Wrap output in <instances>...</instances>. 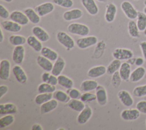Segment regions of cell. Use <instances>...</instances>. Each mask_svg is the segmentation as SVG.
Returning a JSON list of instances; mask_svg holds the SVG:
<instances>
[{"label": "cell", "mask_w": 146, "mask_h": 130, "mask_svg": "<svg viewBox=\"0 0 146 130\" xmlns=\"http://www.w3.org/2000/svg\"><path fill=\"white\" fill-rule=\"evenodd\" d=\"M67 30L69 33L82 37L87 36L90 33V29L86 25L74 22L71 23L67 26Z\"/></svg>", "instance_id": "1"}, {"label": "cell", "mask_w": 146, "mask_h": 130, "mask_svg": "<svg viewBox=\"0 0 146 130\" xmlns=\"http://www.w3.org/2000/svg\"><path fill=\"white\" fill-rule=\"evenodd\" d=\"M56 38L58 42L67 50H70L75 47V44L74 40L70 35L64 31H59L57 32Z\"/></svg>", "instance_id": "2"}, {"label": "cell", "mask_w": 146, "mask_h": 130, "mask_svg": "<svg viewBox=\"0 0 146 130\" xmlns=\"http://www.w3.org/2000/svg\"><path fill=\"white\" fill-rule=\"evenodd\" d=\"M120 7L125 15L130 20H134L137 18L138 11L130 2L128 1L122 2Z\"/></svg>", "instance_id": "3"}, {"label": "cell", "mask_w": 146, "mask_h": 130, "mask_svg": "<svg viewBox=\"0 0 146 130\" xmlns=\"http://www.w3.org/2000/svg\"><path fill=\"white\" fill-rule=\"evenodd\" d=\"M98 42V38L94 36H84L78 38L76 41L77 46L80 49H86L96 45Z\"/></svg>", "instance_id": "4"}, {"label": "cell", "mask_w": 146, "mask_h": 130, "mask_svg": "<svg viewBox=\"0 0 146 130\" xmlns=\"http://www.w3.org/2000/svg\"><path fill=\"white\" fill-rule=\"evenodd\" d=\"M112 56L114 58L122 60H128L133 57V52L127 48H116L112 52Z\"/></svg>", "instance_id": "5"}, {"label": "cell", "mask_w": 146, "mask_h": 130, "mask_svg": "<svg viewBox=\"0 0 146 130\" xmlns=\"http://www.w3.org/2000/svg\"><path fill=\"white\" fill-rule=\"evenodd\" d=\"M55 9L54 3L50 2H46L36 6L34 10L40 17H44L52 13Z\"/></svg>", "instance_id": "6"}, {"label": "cell", "mask_w": 146, "mask_h": 130, "mask_svg": "<svg viewBox=\"0 0 146 130\" xmlns=\"http://www.w3.org/2000/svg\"><path fill=\"white\" fill-rule=\"evenodd\" d=\"M9 18L10 20L15 22L22 26L27 25L29 22V20L25 13L18 10L13 11L10 13Z\"/></svg>", "instance_id": "7"}, {"label": "cell", "mask_w": 146, "mask_h": 130, "mask_svg": "<svg viewBox=\"0 0 146 130\" xmlns=\"http://www.w3.org/2000/svg\"><path fill=\"white\" fill-rule=\"evenodd\" d=\"M140 113V112L136 108L126 109L121 111L120 117L125 121H133L137 120L139 117Z\"/></svg>", "instance_id": "8"}, {"label": "cell", "mask_w": 146, "mask_h": 130, "mask_svg": "<svg viewBox=\"0 0 146 130\" xmlns=\"http://www.w3.org/2000/svg\"><path fill=\"white\" fill-rule=\"evenodd\" d=\"M12 72L16 80L20 84H24L27 81V76L22 69L18 64L14 65L12 68Z\"/></svg>", "instance_id": "9"}, {"label": "cell", "mask_w": 146, "mask_h": 130, "mask_svg": "<svg viewBox=\"0 0 146 130\" xmlns=\"http://www.w3.org/2000/svg\"><path fill=\"white\" fill-rule=\"evenodd\" d=\"M11 64L7 59H3L0 62V78L2 80H7L10 75Z\"/></svg>", "instance_id": "10"}, {"label": "cell", "mask_w": 146, "mask_h": 130, "mask_svg": "<svg viewBox=\"0 0 146 130\" xmlns=\"http://www.w3.org/2000/svg\"><path fill=\"white\" fill-rule=\"evenodd\" d=\"M117 97L121 103L126 107H131L134 101L131 94L125 90H121L117 93Z\"/></svg>", "instance_id": "11"}, {"label": "cell", "mask_w": 146, "mask_h": 130, "mask_svg": "<svg viewBox=\"0 0 146 130\" xmlns=\"http://www.w3.org/2000/svg\"><path fill=\"white\" fill-rule=\"evenodd\" d=\"M92 110L89 105H86L84 108L79 112L77 116V123L79 124H86L91 117Z\"/></svg>", "instance_id": "12"}, {"label": "cell", "mask_w": 146, "mask_h": 130, "mask_svg": "<svg viewBox=\"0 0 146 130\" xmlns=\"http://www.w3.org/2000/svg\"><path fill=\"white\" fill-rule=\"evenodd\" d=\"M83 15V13L82 10L75 8L66 11L63 14V18L66 21H71L80 19Z\"/></svg>", "instance_id": "13"}, {"label": "cell", "mask_w": 146, "mask_h": 130, "mask_svg": "<svg viewBox=\"0 0 146 130\" xmlns=\"http://www.w3.org/2000/svg\"><path fill=\"white\" fill-rule=\"evenodd\" d=\"M95 90V94L98 104L101 106L106 105L108 101V97L107 91L104 87L102 85H98Z\"/></svg>", "instance_id": "14"}, {"label": "cell", "mask_w": 146, "mask_h": 130, "mask_svg": "<svg viewBox=\"0 0 146 130\" xmlns=\"http://www.w3.org/2000/svg\"><path fill=\"white\" fill-rule=\"evenodd\" d=\"M1 25L5 30L11 33H17L22 29V25L11 20H4L1 22Z\"/></svg>", "instance_id": "15"}, {"label": "cell", "mask_w": 146, "mask_h": 130, "mask_svg": "<svg viewBox=\"0 0 146 130\" xmlns=\"http://www.w3.org/2000/svg\"><path fill=\"white\" fill-rule=\"evenodd\" d=\"M25 54V49L23 45L15 46L12 54L13 61L17 64H21L24 60Z\"/></svg>", "instance_id": "16"}, {"label": "cell", "mask_w": 146, "mask_h": 130, "mask_svg": "<svg viewBox=\"0 0 146 130\" xmlns=\"http://www.w3.org/2000/svg\"><path fill=\"white\" fill-rule=\"evenodd\" d=\"M117 13L116 6L113 3H110L106 5L104 19L107 23L112 22L116 17Z\"/></svg>", "instance_id": "17"}, {"label": "cell", "mask_w": 146, "mask_h": 130, "mask_svg": "<svg viewBox=\"0 0 146 130\" xmlns=\"http://www.w3.org/2000/svg\"><path fill=\"white\" fill-rule=\"evenodd\" d=\"M81 3L89 14L95 15L98 14L99 8L95 0H81Z\"/></svg>", "instance_id": "18"}, {"label": "cell", "mask_w": 146, "mask_h": 130, "mask_svg": "<svg viewBox=\"0 0 146 130\" xmlns=\"http://www.w3.org/2000/svg\"><path fill=\"white\" fill-rule=\"evenodd\" d=\"M107 73V67L104 65H98L90 68L87 73L88 77L99 78Z\"/></svg>", "instance_id": "19"}, {"label": "cell", "mask_w": 146, "mask_h": 130, "mask_svg": "<svg viewBox=\"0 0 146 130\" xmlns=\"http://www.w3.org/2000/svg\"><path fill=\"white\" fill-rule=\"evenodd\" d=\"M32 33L39 40L42 42L48 41L50 38L49 34L39 26H35L32 28Z\"/></svg>", "instance_id": "20"}, {"label": "cell", "mask_w": 146, "mask_h": 130, "mask_svg": "<svg viewBox=\"0 0 146 130\" xmlns=\"http://www.w3.org/2000/svg\"><path fill=\"white\" fill-rule=\"evenodd\" d=\"M146 73L145 68L141 66H137L132 72H131L129 81L131 82H137L143 78Z\"/></svg>", "instance_id": "21"}, {"label": "cell", "mask_w": 146, "mask_h": 130, "mask_svg": "<svg viewBox=\"0 0 146 130\" xmlns=\"http://www.w3.org/2000/svg\"><path fill=\"white\" fill-rule=\"evenodd\" d=\"M65 65L66 62L64 59L62 57L59 56L53 64V67L51 71V74L58 77V76L61 74L62 72L64 70Z\"/></svg>", "instance_id": "22"}, {"label": "cell", "mask_w": 146, "mask_h": 130, "mask_svg": "<svg viewBox=\"0 0 146 130\" xmlns=\"http://www.w3.org/2000/svg\"><path fill=\"white\" fill-rule=\"evenodd\" d=\"M58 105V101L55 99H51L50 100L40 105V112L41 114H46L51 112L56 108Z\"/></svg>", "instance_id": "23"}, {"label": "cell", "mask_w": 146, "mask_h": 130, "mask_svg": "<svg viewBox=\"0 0 146 130\" xmlns=\"http://www.w3.org/2000/svg\"><path fill=\"white\" fill-rule=\"evenodd\" d=\"M36 62L38 65L44 70L46 72H51L52 67L53 64L51 61L49 59L46 58L42 55H39L36 58Z\"/></svg>", "instance_id": "24"}, {"label": "cell", "mask_w": 146, "mask_h": 130, "mask_svg": "<svg viewBox=\"0 0 146 130\" xmlns=\"http://www.w3.org/2000/svg\"><path fill=\"white\" fill-rule=\"evenodd\" d=\"M119 72L122 80L128 81L129 80V77L131 73V65L127 62L121 63L120 68L119 70Z\"/></svg>", "instance_id": "25"}, {"label": "cell", "mask_w": 146, "mask_h": 130, "mask_svg": "<svg viewBox=\"0 0 146 130\" xmlns=\"http://www.w3.org/2000/svg\"><path fill=\"white\" fill-rule=\"evenodd\" d=\"M17 107L13 103H8L0 104V114L1 115H9L15 114L17 112Z\"/></svg>", "instance_id": "26"}, {"label": "cell", "mask_w": 146, "mask_h": 130, "mask_svg": "<svg viewBox=\"0 0 146 130\" xmlns=\"http://www.w3.org/2000/svg\"><path fill=\"white\" fill-rule=\"evenodd\" d=\"M25 14L28 18L29 22L33 24H38L40 21V17L38 14L35 10L31 7H28L25 9Z\"/></svg>", "instance_id": "27"}, {"label": "cell", "mask_w": 146, "mask_h": 130, "mask_svg": "<svg viewBox=\"0 0 146 130\" xmlns=\"http://www.w3.org/2000/svg\"><path fill=\"white\" fill-rule=\"evenodd\" d=\"M99 85L97 81L94 80H86L83 81L80 86L81 90L83 92H91L96 89Z\"/></svg>", "instance_id": "28"}, {"label": "cell", "mask_w": 146, "mask_h": 130, "mask_svg": "<svg viewBox=\"0 0 146 130\" xmlns=\"http://www.w3.org/2000/svg\"><path fill=\"white\" fill-rule=\"evenodd\" d=\"M27 44L36 52H40L43 48L42 42L34 35L27 37Z\"/></svg>", "instance_id": "29"}, {"label": "cell", "mask_w": 146, "mask_h": 130, "mask_svg": "<svg viewBox=\"0 0 146 130\" xmlns=\"http://www.w3.org/2000/svg\"><path fill=\"white\" fill-rule=\"evenodd\" d=\"M40 52L41 55L49 59L51 61H55L59 57L57 52L51 49V48L46 46L43 47Z\"/></svg>", "instance_id": "30"}, {"label": "cell", "mask_w": 146, "mask_h": 130, "mask_svg": "<svg viewBox=\"0 0 146 130\" xmlns=\"http://www.w3.org/2000/svg\"><path fill=\"white\" fill-rule=\"evenodd\" d=\"M67 106L71 109L80 112L85 107L86 105L82 100L79 99H71L67 103Z\"/></svg>", "instance_id": "31"}, {"label": "cell", "mask_w": 146, "mask_h": 130, "mask_svg": "<svg viewBox=\"0 0 146 130\" xmlns=\"http://www.w3.org/2000/svg\"><path fill=\"white\" fill-rule=\"evenodd\" d=\"M9 41L13 46L23 45L27 42V38L22 35L13 34L9 37Z\"/></svg>", "instance_id": "32"}, {"label": "cell", "mask_w": 146, "mask_h": 130, "mask_svg": "<svg viewBox=\"0 0 146 130\" xmlns=\"http://www.w3.org/2000/svg\"><path fill=\"white\" fill-rule=\"evenodd\" d=\"M58 84L66 88L67 89L72 88L74 85V82L70 78L68 77L67 76L63 74H60L58 76Z\"/></svg>", "instance_id": "33"}, {"label": "cell", "mask_w": 146, "mask_h": 130, "mask_svg": "<svg viewBox=\"0 0 146 130\" xmlns=\"http://www.w3.org/2000/svg\"><path fill=\"white\" fill-rule=\"evenodd\" d=\"M128 31L129 36L132 38H138L140 36V31L136 22L130 20L128 23Z\"/></svg>", "instance_id": "34"}, {"label": "cell", "mask_w": 146, "mask_h": 130, "mask_svg": "<svg viewBox=\"0 0 146 130\" xmlns=\"http://www.w3.org/2000/svg\"><path fill=\"white\" fill-rule=\"evenodd\" d=\"M53 97L52 93H39L35 97L34 101L37 105H42L43 103L50 100Z\"/></svg>", "instance_id": "35"}, {"label": "cell", "mask_w": 146, "mask_h": 130, "mask_svg": "<svg viewBox=\"0 0 146 130\" xmlns=\"http://www.w3.org/2000/svg\"><path fill=\"white\" fill-rule=\"evenodd\" d=\"M53 98L58 101L63 103H67L71 100L68 94L61 90H55L53 93Z\"/></svg>", "instance_id": "36"}, {"label": "cell", "mask_w": 146, "mask_h": 130, "mask_svg": "<svg viewBox=\"0 0 146 130\" xmlns=\"http://www.w3.org/2000/svg\"><path fill=\"white\" fill-rule=\"evenodd\" d=\"M121 65V61L115 58L107 66V73L109 75L113 74L115 72L119 71Z\"/></svg>", "instance_id": "37"}, {"label": "cell", "mask_w": 146, "mask_h": 130, "mask_svg": "<svg viewBox=\"0 0 146 130\" xmlns=\"http://www.w3.org/2000/svg\"><path fill=\"white\" fill-rule=\"evenodd\" d=\"M14 116L11 115H5L0 119V128H6L14 122Z\"/></svg>", "instance_id": "38"}, {"label": "cell", "mask_w": 146, "mask_h": 130, "mask_svg": "<svg viewBox=\"0 0 146 130\" xmlns=\"http://www.w3.org/2000/svg\"><path fill=\"white\" fill-rule=\"evenodd\" d=\"M136 23L140 31H144L146 28V14L144 12L138 11Z\"/></svg>", "instance_id": "39"}, {"label": "cell", "mask_w": 146, "mask_h": 130, "mask_svg": "<svg viewBox=\"0 0 146 130\" xmlns=\"http://www.w3.org/2000/svg\"><path fill=\"white\" fill-rule=\"evenodd\" d=\"M38 92L41 93H54L56 90V86L52 85L48 82H43L38 86Z\"/></svg>", "instance_id": "40"}, {"label": "cell", "mask_w": 146, "mask_h": 130, "mask_svg": "<svg viewBox=\"0 0 146 130\" xmlns=\"http://www.w3.org/2000/svg\"><path fill=\"white\" fill-rule=\"evenodd\" d=\"M133 95L136 97H143L146 96V84L136 86L132 92Z\"/></svg>", "instance_id": "41"}, {"label": "cell", "mask_w": 146, "mask_h": 130, "mask_svg": "<svg viewBox=\"0 0 146 130\" xmlns=\"http://www.w3.org/2000/svg\"><path fill=\"white\" fill-rule=\"evenodd\" d=\"M80 100L83 103H90L96 100V94L92 93L90 92H86L81 94Z\"/></svg>", "instance_id": "42"}, {"label": "cell", "mask_w": 146, "mask_h": 130, "mask_svg": "<svg viewBox=\"0 0 146 130\" xmlns=\"http://www.w3.org/2000/svg\"><path fill=\"white\" fill-rule=\"evenodd\" d=\"M54 4L64 8H71L74 5L72 0H52Z\"/></svg>", "instance_id": "43"}, {"label": "cell", "mask_w": 146, "mask_h": 130, "mask_svg": "<svg viewBox=\"0 0 146 130\" xmlns=\"http://www.w3.org/2000/svg\"><path fill=\"white\" fill-rule=\"evenodd\" d=\"M121 80L122 79L120 77L119 71H117L115 72L113 74H112L111 84L115 88H117L119 87L121 84Z\"/></svg>", "instance_id": "44"}, {"label": "cell", "mask_w": 146, "mask_h": 130, "mask_svg": "<svg viewBox=\"0 0 146 130\" xmlns=\"http://www.w3.org/2000/svg\"><path fill=\"white\" fill-rule=\"evenodd\" d=\"M67 93L68 94L71 99H80L82 94L78 89L74 88L68 89Z\"/></svg>", "instance_id": "45"}, {"label": "cell", "mask_w": 146, "mask_h": 130, "mask_svg": "<svg viewBox=\"0 0 146 130\" xmlns=\"http://www.w3.org/2000/svg\"><path fill=\"white\" fill-rule=\"evenodd\" d=\"M136 108L141 113L146 114V100H141L137 102L136 105Z\"/></svg>", "instance_id": "46"}, {"label": "cell", "mask_w": 146, "mask_h": 130, "mask_svg": "<svg viewBox=\"0 0 146 130\" xmlns=\"http://www.w3.org/2000/svg\"><path fill=\"white\" fill-rule=\"evenodd\" d=\"M10 13L8 10L2 4L0 5V17L2 19H6L10 17Z\"/></svg>", "instance_id": "47"}, {"label": "cell", "mask_w": 146, "mask_h": 130, "mask_svg": "<svg viewBox=\"0 0 146 130\" xmlns=\"http://www.w3.org/2000/svg\"><path fill=\"white\" fill-rule=\"evenodd\" d=\"M47 82L52 85H54L56 86L57 84H58V77L55 76L53 74H51L49 79L47 81Z\"/></svg>", "instance_id": "48"}, {"label": "cell", "mask_w": 146, "mask_h": 130, "mask_svg": "<svg viewBox=\"0 0 146 130\" xmlns=\"http://www.w3.org/2000/svg\"><path fill=\"white\" fill-rule=\"evenodd\" d=\"M9 88L7 85H1L0 86V99H2L8 92Z\"/></svg>", "instance_id": "49"}, {"label": "cell", "mask_w": 146, "mask_h": 130, "mask_svg": "<svg viewBox=\"0 0 146 130\" xmlns=\"http://www.w3.org/2000/svg\"><path fill=\"white\" fill-rule=\"evenodd\" d=\"M140 47L142 52L143 58L146 61V41H143L140 43Z\"/></svg>", "instance_id": "50"}, {"label": "cell", "mask_w": 146, "mask_h": 130, "mask_svg": "<svg viewBox=\"0 0 146 130\" xmlns=\"http://www.w3.org/2000/svg\"><path fill=\"white\" fill-rule=\"evenodd\" d=\"M50 73L48 72H45L44 73H42V76H41V79H42V81L43 82H47L48 79H49V77L50 76Z\"/></svg>", "instance_id": "51"}, {"label": "cell", "mask_w": 146, "mask_h": 130, "mask_svg": "<svg viewBox=\"0 0 146 130\" xmlns=\"http://www.w3.org/2000/svg\"><path fill=\"white\" fill-rule=\"evenodd\" d=\"M144 63V58L142 57L136 58L135 65L137 66H141Z\"/></svg>", "instance_id": "52"}, {"label": "cell", "mask_w": 146, "mask_h": 130, "mask_svg": "<svg viewBox=\"0 0 146 130\" xmlns=\"http://www.w3.org/2000/svg\"><path fill=\"white\" fill-rule=\"evenodd\" d=\"M31 130H42V127L39 124H34L31 128Z\"/></svg>", "instance_id": "53"}, {"label": "cell", "mask_w": 146, "mask_h": 130, "mask_svg": "<svg viewBox=\"0 0 146 130\" xmlns=\"http://www.w3.org/2000/svg\"><path fill=\"white\" fill-rule=\"evenodd\" d=\"M135 60H136V58L132 57V58L128 59V60H127V62L128 63H129L131 65H134V64H135Z\"/></svg>", "instance_id": "54"}, {"label": "cell", "mask_w": 146, "mask_h": 130, "mask_svg": "<svg viewBox=\"0 0 146 130\" xmlns=\"http://www.w3.org/2000/svg\"><path fill=\"white\" fill-rule=\"evenodd\" d=\"M0 32H1V35H0V42H2L4 40V35H3V33L2 31V27L0 28Z\"/></svg>", "instance_id": "55"}, {"label": "cell", "mask_w": 146, "mask_h": 130, "mask_svg": "<svg viewBox=\"0 0 146 130\" xmlns=\"http://www.w3.org/2000/svg\"><path fill=\"white\" fill-rule=\"evenodd\" d=\"M1 1H3L7 2V3H10V2H11L13 0H1Z\"/></svg>", "instance_id": "56"}, {"label": "cell", "mask_w": 146, "mask_h": 130, "mask_svg": "<svg viewBox=\"0 0 146 130\" xmlns=\"http://www.w3.org/2000/svg\"><path fill=\"white\" fill-rule=\"evenodd\" d=\"M143 12L146 14V6L144 7V8L143 9Z\"/></svg>", "instance_id": "57"}, {"label": "cell", "mask_w": 146, "mask_h": 130, "mask_svg": "<svg viewBox=\"0 0 146 130\" xmlns=\"http://www.w3.org/2000/svg\"><path fill=\"white\" fill-rule=\"evenodd\" d=\"M96 1L98 2H105L106 0H96Z\"/></svg>", "instance_id": "58"}, {"label": "cell", "mask_w": 146, "mask_h": 130, "mask_svg": "<svg viewBox=\"0 0 146 130\" xmlns=\"http://www.w3.org/2000/svg\"><path fill=\"white\" fill-rule=\"evenodd\" d=\"M143 32H144V34L146 36V28L145 29V30H144V31H143Z\"/></svg>", "instance_id": "59"}, {"label": "cell", "mask_w": 146, "mask_h": 130, "mask_svg": "<svg viewBox=\"0 0 146 130\" xmlns=\"http://www.w3.org/2000/svg\"><path fill=\"white\" fill-rule=\"evenodd\" d=\"M144 4L145 5V6H146V0H145V1H144Z\"/></svg>", "instance_id": "60"}, {"label": "cell", "mask_w": 146, "mask_h": 130, "mask_svg": "<svg viewBox=\"0 0 146 130\" xmlns=\"http://www.w3.org/2000/svg\"><path fill=\"white\" fill-rule=\"evenodd\" d=\"M133 1H139V0H133Z\"/></svg>", "instance_id": "61"}, {"label": "cell", "mask_w": 146, "mask_h": 130, "mask_svg": "<svg viewBox=\"0 0 146 130\" xmlns=\"http://www.w3.org/2000/svg\"><path fill=\"white\" fill-rule=\"evenodd\" d=\"M145 123H146V121H145Z\"/></svg>", "instance_id": "62"}]
</instances>
